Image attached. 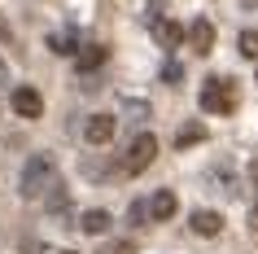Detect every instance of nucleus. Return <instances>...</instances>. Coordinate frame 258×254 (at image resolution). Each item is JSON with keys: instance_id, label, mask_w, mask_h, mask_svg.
I'll return each mask as SVG.
<instances>
[{"instance_id": "1", "label": "nucleus", "mask_w": 258, "mask_h": 254, "mask_svg": "<svg viewBox=\"0 0 258 254\" xmlns=\"http://www.w3.org/2000/svg\"><path fill=\"white\" fill-rule=\"evenodd\" d=\"M57 188V158L53 154H31L27 167H22V197L27 201H44Z\"/></svg>"}, {"instance_id": "2", "label": "nucleus", "mask_w": 258, "mask_h": 254, "mask_svg": "<svg viewBox=\"0 0 258 254\" xmlns=\"http://www.w3.org/2000/svg\"><path fill=\"white\" fill-rule=\"evenodd\" d=\"M202 110L206 114H232L236 110V83L228 79V75H215V79H206V88H202Z\"/></svg>"}, {"instance_id": "3", "label": "nucleus", "mask_w": 258, "mask_h": 254, "mask_svg": "<svg viewBox=\"0 0 258 254\" xmlns=\"http://www.w3.org/2000/svg\"><path fill=\"white\" fill-rule=\"evenodd\" d=\"M153 158H158V136H153V132H140V136H132V145H127L122 171H127V175H140L145 167H153Z\"/></svg>"}, {"instance_id": "4", "label": "nucleus", "mask_w": 258, "mask_h": 254, "mask_svg": "<svg viewBox=\"0 0 258 254\" xmlns=\"http://www.w3.org/2000/svg\"><path fill=\"white\" fill-rule=\"evenodd\" d=\"M14 114L35 123V119L44 114V96L35 92V88H14Z\"/></svg>"}, {"instance_id": "5", "label": "nucleus", "mask_w": 258, "mask_h": 254, "mask_svg": "<svg viewBox=\"0 0 258 254\" xmlns=\"http://www.w3.org/2000/svg\"><path fill=\"white\" fill-rule=\"evenodd\" d=\"M114 127H118V123H114V114H92V119H88V127H83V136H88V145H109V140H114Z\"/></svg>"}, {"instance_id": "6", "label": "nucleus", "mask_w": 258, "mask_h": 254, "mask_svg": "<svg viewBox=\"0 0 258 254\" xmlns=\"http://www.w3.org/2000/svg\"><path fill=\"white\" fill-rule=\"evenodd\" d=\"M105 57H109L105 44H83L79 53H75V66H79V75H92V70L105 66Z\"/></svg>"}, {"instance_id": "7", "label": "nucleus", "mask_w": 258, "mask_h": 254, "mask_svg": "<svg viewBox=\"0 0 258 254\" xmlns=\"http://www.w3.org/2000/svg\"><path fill=\"white\" fill-rule=\"evenodd\" d=\"M175 211H179V201H175V193H171V188H158V193L149 197V219H153V224H166Z\"/></svg>"}, {"instance_id": "8", "label": "nucleus", "mask_w": 258, "mask_h": 254, "mask_svg": "<svg viewBox=\"0 0 258 254\" xmlns=\"http://www.w3.org/2000/svg\"><path fill=\"white\" fill-rule=\"evenodd\" d=\"M153 40L162 44V48H179V40H184V27H179L175 18H153Z\"/></svg>"}, {"instance_id": "9", "label": "nucleus", "mask_w": 258, "mask_h": 254, "mask_svg": "<svg viewBox=\"0 0 258 254\" xmlns=\"http://www.w3.org/2000/svg\"><path fill=\"white\" fill-rule=\"evenodd\" d=\"M188 44H192V53H210V48H215V22L197 18L188 27Z\"/></svg>"}, {"instance_id": "10", "label": "nucleus", "mask_w": 258, "mask_h": 254, "mask_svg": "<svg viewBox=\"0 0 258 254\" xmlns=\"http://www.w3.org/2000/svg\"><path fill=\"white\" fill-rule=\"evenodd\" d=\"M192 232L197 237H219L223 232V215L219 211H192Z\"/></svg>"}, {"instance_id": "11", "label": "nucleus", "mask_w": 258, "mask_h": 254, "mask_svg": "<svg viewBox=\"0 0 258 254\" xmlns=\"http://www.w3.org/2000/svg\"><path fill=\"white\" fill-rule=\"evenodd\" d=\"M109 211H83V219H79V232H88V237H105L109 232Z\"/></svg>"}, {"instance_id": "12", "label": "nucleus", "mask_w": 258, "mask_h": 254, "mask_svg": "<svg viewBox=\"0 0 258 254\" xmlns=\"http://www.w3.org/2000/svg\"><path fill=\"white\" fill-rule=\"evenodd\" d=\"M202 140H206V127H202V123H188V127H179V132H175V149L202 145Z\"/></svg>"}, {"instance_id": "13", "label": "nucleus", "mask_w": 258, "mask_h": 254, "mask_svg": "<svg viewBox=\"0 0 258 254\" xmlns=\"http://www.w3.org/2000/svg\"><path fill=\"white\" fill-rule=\"evenodd\" d=\"M236 48H241L245 57H254V62H258V31H241V40H236Z\"/></svg>"}, {"instance_id": "14", "label": "nucleus", "mask_w": 258, "mask_h": 254, "mask_svg": "<svg viewBox=\"0 0 258 254\" xmlns=\"http://www.w3.org/2000/svg\"><path fill=\"white\" fill-rule=\"evenodd\" d=\"M48 44H53V53H66V57H75V53H79V44H75V35H53Z\"/></svg>"}, {"instance_id": "15", "label": "nucleus", "mask_w": 258, "mask_h": 254, "mask_svg": "<svg viewBox=\"0 0 258 254\" xmlns=\"http://www.w3.org/2000/svg\"><path fill=\"white\" fill-rule=\"evenodd\" d=\"M127 219H132V224H145V219H149V201H132Z\"/></svg>"}, {"instance_id": "16", "label": "nucleus", "mask_w": 258, "mask_h": 254, "mask_svg": "<svg viewBox=\"0 0 258 254\" xmlns=\"http://www.w3.org/2000/svg\"><path fill=\"white\" fill-rule=\"evenodd\" d=\"M96 254H136V245L132 241H114V245H105V250H96Z\"/></svg>"}, {"instance_id": "17", "label": "nucleus", "mask_w": 258, "mask_h": 254, "mask_svg": "<svg viewBox=\"0 0 258 254\" xmlns=\"http://www.w3.org/2000/svg\"><path fill=\"white\" fill-rule=\"evenodd\" d=\"M249 188H254V206H258V158L249 162Z\"/></svg>"}, {"instance_id": "18", "label": "nucleus", "mask_w": 258, "mask_h": 254, "mask_svg": "<svg viewBox=\"0 0 258 254\" xmlns=\"http://www.w3.org/2000/svg\"><path fill=\"white\" fill-rule=\"evenodd\" d=\"M162 79H166V83L179 79V66H175V62H166V66H162Z\"/></svg>"}]
</instances>
